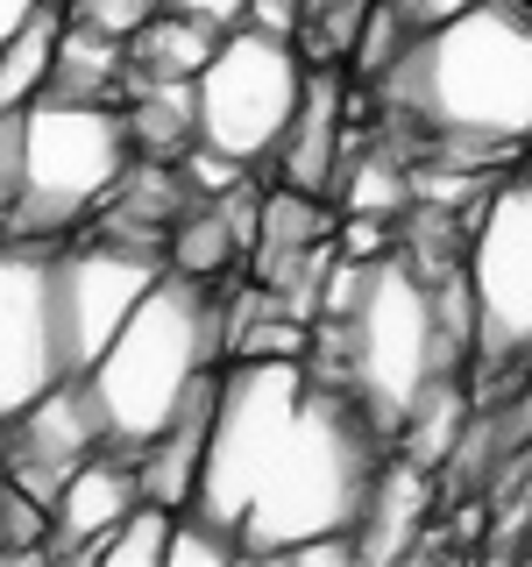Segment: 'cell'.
Listing matches in <instances>:
<instances>
[{
    "mask_svg": "<svg viewBox=\"0 0 532 567\" xmlns=\"http://www.w3.org/2000/svg\"><path fill=\"white\" fill-rule=\"evenodd\" d=\"M390 440L341 377L291 354H235L213 383V425L192 504L235 532L242 560H277L319 532H355Z\"/></svg>",
    "mask_w": 532,
    "mask_h": 567,
    "instance_id": "obj_1",
    "label": "cell"
},
{
    "mask_svg": "<svg viewBox=\"0 0 532 567\" xmlns=\"http://www.w3.org/2000/svg\"><path fill=\"white\" fill-rule=\"evenodd\" d=\"M383 93L440 150L504 156L532 142V8L469 0L440 29H419L383 71Z\"/></svg>",
    "mask_w": 532,
    "mask_h": 567,
    "instance_id": "obj_2",
    "label": "cell"
},
{
    "mask_svg": "<svg viewBox=\"0 0 532 567\" xmlns=\"http://www.w3.org/2000/svg\"><path fill=\"white\" fill-rule=\"evenodd\" d=\"M221 284L164 270L135 298V312L114 327V341L79 369L85 398H93V419H100V440L114 454H135L142 440L221 369V354H227Z\"/></svg>",
    "mask_w": 532,
    "mask_h": 567,
    "instance_id": "obj_3",
    "label": "cell"
},
{
    "mask_svg": "<svg viewBox=\"0 0 532 567\" xmlns=\"http://www.w3.org/2000/svg\"><path fill=\"white\" fill-rule=\"evenodd\" d=\"M319 333H327V362L313 354V369L341 377L383 440L398 433L405 404L426 390V377H454V369H440L433 348V277L405 248L369 256L355 277V298L319 319Z\"/></svg>",
    "mask_w": 532,
    "mask_h": 567,
    "instance_id": "obj_4",
    "label": "cell"
},
{
    "mask_svg": "<svg viewBox=\"0 0 532 567\" xmlns=\"http://www.w3.org/2000/svg\"><path fill=\"white\" fill-rule=\"evenodd\" d=\"M135 164L129 121L114 100L85 93H35L22 106V192H14L8 235L14 241H64L93 213L114 177Z\"/></svg>",
    "mask_w": 532,
    "mask_h": 567,
    "instance_id": "obj_5",
    "label": "cell"
},
{
    "mask_svg": "<svg viewBox=\"0 0 532 567\" xmlns=\"http://www.w3.org/2000/svg\"><path fill=\"white\" fill-rule=\"evenodd\" d=\"M298 93H306V58L291 35L235 22L221 29L213 58L192 71V142L256 171L291 128Z\"/></svg>",
    "mask_w": 532,
    "mask_h": 567,
    "instance_id": "obj_6",
    "label": "cell"
},
{
    "mask_svg": "<svg viewBox=\"0 0 532 567\" xmlns=\"http://www.w3.org/2000/svg\"><path fill=\"white\" fill-rule=\"evenodd\" d=\"M461 277L475 306V354L525 362L532 354V177H504L469 213Z\"/></svg>",
    "mask_w": 532,
    "mask_h": 567,
    "instance_id": "obj_7",
    "label": "cell"
},
{
    "mask_svg": "<svg viewBox=\"0 0 532 567\" xmlns=\"http://www.w3.org/2000/svg\"><path fill=\"white\" fill-rule=\"evenodd\" d=\"M156 277H164V248L114 241V235L58 241V256H50V298H58V341H64L71 377L114 341V327L135 312V298Z\"/></svg>",
    "mask_w": 532,
    "mask_h": 567,
    "instance_id": "obj_8",
    "label": "cell"
},
{
    "mask_svg": "<svg viewBox=\"0 0 532 567\" xmlns=\"http://www.w3.org/2000/svg\"><path fill=\"white\" fill-rule=\"evenodd\" d=\"M50 256L58 241H0V425L71 377L58 298H50Z\"/></svg>",
    "mask_w": 532,
    "mask_h": 567,
    "instance_id": "obj_9",
    "label": "cell"
},
{
    "mask_svg": "<svg viewBox=\"0 0 532 567\" xmlns=\"http://www.w3.org/2000/svg\"><path fill=\"white\" fill-rule=\"evenodd\" d=\"M100 447L106 440H100L93 398H85L79 377L50 383L35 404H22V412L0 425V468H8V483L22 489L35 511H43L50 496L64 489V475L79 468V461H93Z\"/></svg>",
    "mask_w": 532,
    "mask_h": 567,
    "instance_id": "obj_10",
    "label": "cell"
},
{
    "mask_svg": "<svg viewBox=\"0 0 532 567\" xmlns=\"http://www.w3.org/2000/svg\"><path fill=\"white\" fill-rule=\"evenodd\" d=\"M270 164L277 185L291 192H313V199L334 192V171H341V79H334V64H306V93H298V114L270 150Z\"/></svg>",
    "mask_w": 532,
    "mask_h": 567,
    "instance_id": "obj_11",
    "label": "cell"
},
{
    "mask_svg": "<svg viewBox=\"0 0 532 567\" xmlns=\"http://www.w3.org/2000/svg\"><path fill=\"white\" fill-rule=\"evenodd\" d=\"M135 468H129V454H114V447H100L93 461H79V468L64 475V489L50 496V554H93V539L106 525L121 518V511L135 504Z\"/></svg>",
    "mask_w": 532,
    "mask_h": 567,
    "instance_id": "obj_12",
    "label": "cell"
},
{
    "mask_svg": "<svg viewBox=\"0 0 532 567\" xmlns=\"http://www.w3.org/2000/svg\"><path fill=\"white\" fill-rule=\"evenodd\" d=\"M426 504H433V468H419L412 454L390 447L383 468H377V483H369L362 518H355V560L405 554V546L419 539V525H426Z\"/></svg>",
    "mask_w": 532,
    "mask_h": 567,
    "instance_id": "obj_13",
    "label": "cell"
},
{
    "mask_svg": "<svg viewBox=\"0 0 532 567\" xmlns=\"http://www.w3.org/2000/svg\"><path fill=\"white\" fill-rule=\"evenodd\" d=\"M221 29L200 22V14H177V8H156L129 43H121V79L129 85H192V71L213 58Z\"/></svg>",
    "mask_w": 532,
    "mask_h": 567,
    "instance_id": "obj_14",
    "label": "cell"
},
{
    "mask_svg": "<svg viewBox=\"0 0 532 567\" xmlns=\"http://www.w3.org/2000/svg\"><path fill=\"white\" fill-rule=\"evenodd\" d=\"M461 425H469L461 377H426V390L405 404V419H398V433H390V447L412 454L419 468H440V461L461 447Z\"/></svg>",
    "mask_w": 532,
    "mask_h": 567,
    "instance_id": "obj_15",
    "label": "cell"
},
{
    "mask_svg": "<svg viewBox=\"0 0 532 567\" xmlns=\"http://www.w3.org/2000/svg\"><path fill=\"white\" fill-rule=\"evenodd\" d=\"M58 35H64V0L35 8L22 29L0 43V114L29 106L35 93L50 85V64H58Z\"/></svg>",
    "mask_w": 532,
    "mask_h": 567,
    "instance_id": "obj_16",
    "label": "cell"
},
{
    "mask_svg": "<svg viewBox=\"0 0 532 567\" xmlns=\"http://www.w3.org/2000/svg\"><path fill=\"white\" fill-rule=\"evenodd\" d=\"M121 121H129V142L135 156H177L192 150V85H135V100L121 106Z\"/></svg>",
    "mask_w": 532,
    "mask_h": 567,
    "instance_id": "obj_17",
    "label": "cell"
},
{
    "mask_svg": "<svg viewBox=\"0 0 532 567\" xmlns=\"http://www.w3.org/2000/svg\"><path fill=\"white\" fill-rule=\"evenodd\" d=\"M114 79H121V43L64 14L58 64H50V93H85V100H106V85H114Z\"/></svg>",
    "mask_w": 532,
    "mask_h": 567,
    "instance_id": "obj_18",
    "label": "cell"
},
{
    "mask_svg": "<svg viewBox=\"0 0 532 567\" xmlns=\"http://www.w3.org/2000/svg\"><path fill=\"white\" fill-rule=\"evenodd\" d=\"M334 213H377V220H405L412 206V171L390 164V156H355L334 171Z\"/></svg>",
    "mask_w": 532,
    "mask_h": 567,
    "instance_id": "obj_19",
    "label": "cell"
},
{
    "mask_svg": "<svg viewBox=\"0 0 532 567\" xmlns=\"http://www.w3.org/2000/svg\"><path fill=\"white\" fill-rule=\"evenodd\" d=\"M171 518H177L171 504H150V496H135V504L93 539V554H85V560H100V567H164Z\"/></svg>",
    "mask_w": 532,
    "mask_h": 567,
    "instance_id": "obj_20",
    "label": "cell"
},
{
    "mask_svg": "<svg viewBox=\"0 0 532 567\" xmlns=\"http://www.w3.org/2000/svg\"><path fill=\"white\" fill-rule=\"evenodd\" d=\"M242 560L235 532H221L213 518H200V511H177L171 518V546H164V567H227Z\"/></svg>",
    "mask_w": 532,
    "mask_h": 567,
    "instance_id": "obj_21",
    "label": "cell"
},
{
    "mask_svg": "<svg viewBox=\"0 0 532 567\" xmlns=\"http://www.w3.org/2000/svg\"><path fill=\"white\" fill-rule=\"evenodd\" d=\"M64 14L85 22V29H100V35H114V43H129V35L156 14V0H64Z\"/></svg>",
    "mask_w": 532,
    "mask_h": 567,
    "instance_id": "obj_22",
    "label": "cell"
},
{
    "mask_svg": "<svg viewBox=\"0 0 532 567\" xmlns=\"http://www.w3.org/2000/svg\"><path fill=\"white\" fill-rule=\"evenodd\" d=\"M390 8H398V22L405 29H440V22H448V14H461V8H469V0H390Z\"/></svg>",
    "mask_w": 532,
    "mask_h": 567,
    "instance_id": "obj_23",
    "label": "cell"
},
{
    "mask_svg": "<svg viewBox=\"0 0 532 567\" xmlns=\"http://www.w3.org/2000/svg\"><path fill=\"white\" fill-rule=\"evenodd\" d=\"M35 8H50V0H0V43H8V35L22 29V22H29Z\"/></svg>",
    "mask_w": 532,
    "mask_h": 567,
    "instance_id": "obj_24",
    "label": "cell"
}]
</instances>
